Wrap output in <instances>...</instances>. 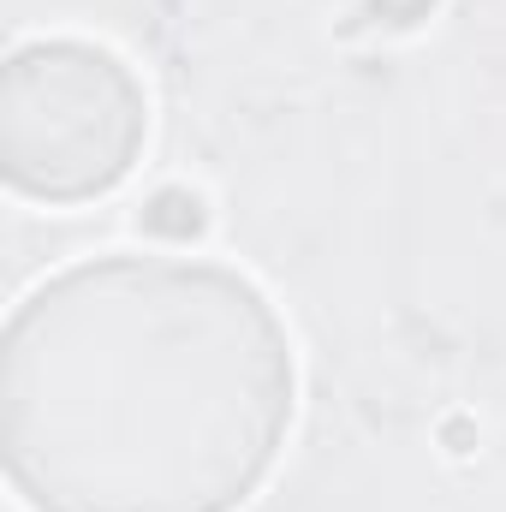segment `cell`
<instances>
[{"mask_svg":"<svg viewBox=\"0 0 506 512\" xmlns=\"http://www.w3.org/2000/svg\"><path fill=\"white\" fill-rule=\"evenodd\" d=\"M292 340L239 268L96 256L6 322V483L30 512H239L292 429Z\"/></svg>","mask_w":506,"mask_h":512,"instance_id":"6da1fadb","label":"cell"},{"mask_svg":"<svg viewBox=\"0 0 506 512\" xmlns=\"http://www.w3.org/2000/svg\"><path fill=\"white\" fill-rule=\"evenodd\" d=\"M149 131L120 54L72 36L24 42L0 72V173L30 203H90L131 173Z\"/></svg>","mask_w":506,"mask_h":512,"instance_id":"7a4b0ae2","label":"cell"}]
</instances>
